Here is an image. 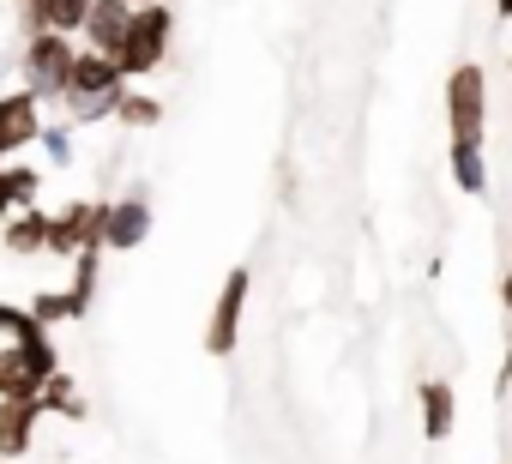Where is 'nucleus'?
I'll use <instances>...</instances> for the list:
<instances>
[{"instance_id": "f257e3e1", "label": "nucleus", "mask_w": 512, "mask_h": 464, "mask_svg": "<svg viewBox=\"0 0 512 464\" xmlns=\"http://www.w3.org/2000/svg\"><path fill=\"white\" fill-rule=\"evenodd\" d=\"M121 91H127V73L115 67V55L79 49V55H73V73H67V91H61L67 121H73V127L109 121V115H115V103H121Z\"/></svg>"}, {"instance_id": "f03ea898", "label": "nucleus", "mask_w": 512, "mask_h": 464, "mask_svg": "<svg viewBox=\"0 0 512 464\" xmlns=\"http://www.w3.org/2000/svg\"><path fill=\"white\" fill-rule=\"evenodd\" d=\"M169 37H175L169 0H163V7H133V19H127V31H121V43H115V67L127 73V85H133V79H151V73L169 61Z\"/></svg>"}, {"instance_id": "7ed1b4c3", "label": "nucleus", "mask_w": 512, "mask_h": 464, "mask_svg": "<svg viewBox=\"0 0 512 464\" xmlns=\"http://www.w3.org/2000/svg\"><path fill=\"white\" fill-rule=\"evenodd\" d=\"M73 55H79V37H61V31H31L25 37V55H19V79L37 103H61L67 91V73H73Z\"/></svg>"}, {"instance_id": "20e7f679", "label": "nucleus", "mask_w": 512, "mask_h": 464, "mask_svg": "<svg viewBox=\"0 0 512 464\" xmlns=\"http://www.w3.org/2000/svg\"><path fill=\"white\" fill-rule=\"evenodd\" d=\"M446 127L458 145H482L488 133V73L476 61H458L446 73Z\"/></svg>"}, {"instance_id": "39448f33", "label": "nucleus", "mask_w": 512, "mask_h": 464, "mask_svg": "<svg viewBox=\"0 0 512 464\" xmlns=\"http://www.w3.org/2000/svg\"><path fill=\"white\" fill-rule=\"evenodd\" d=\"M103 205L109 199H73L61 211H49V260H73V254H103Z\"/></svg>"}, {"instance_id": "423d86ee", "label": "nucleus", "mask_w": 512, "mask_h": 464, "mask_svg": "<svg viewBox=\"0 0 512 464\" xmlns=\"http://www.w3.org/2000/svg\"><path fill=\"white\" fill-rule=\"evenodd\" d=\"M247 296H253V272H247V266H229V272H223V290H217V302H211V320H205V356H235Z\"/></svg>"}, {"instance_id": "0eeeda50", "label": "nucleus", "mask_w": 512, "mask_h": 464, "mask_svg": "<svg viewBox=\"0 0 512 464\" xmlns=\"http://www.w3.org/2000/svg\"><path fill=\"white\" fill-rule=\"evenodd\" d=\"M61 368L55 338L49 344H0V398H37V386Z\"/></svg>"}, {"instance_id": "6e6552de", "label": "nucleus", "mask_w": 512, "mask_h": 464, "mask_svg": "<svg viewBox=\"0 0 512 464\" xmlns=\"http://www.w3.org/2000/svg\"><path fill=\"white\" fill-rule=\"evenodd\" d=\"M145 236H151V199H145V187H133V193H121V199L103 205V254H133Z\"/></svg>"}, {"instance_id": "1a4fd4ad", "label": "nucleus", "mask_w": 512, "mask_h": 464, "mask_svg": "<svg viewBox=\"0 0 512 464\" xmlns=\"http://www.w3.org/2000/svg\"><path fill=\"white\" fill-rule=\"evenodd\" d=\"M37 133H43V103L25 85L0 97V163L13 151H25V145H37Z\"/></svg>"}, {"instance_id": "9d476101", "label": "nucleus", "mask_w": 512, "mask_h": 464, "mask_svg": "<svg viewBox=\"0 0 512 464\" xmlns=\"http://www.w3.org/2000/svg\"><path fill=\"white\" fill-rule=\"evenodd\" d=\"M43 404L37 398H0V458H25L37 440Z\"/></svg>"}, {"instance_id": "9b49d317", "label": "nucleus", "mask_w": 512, "mask_h": 464, "mask_svg": "<svg viewBox=\"0 0 512 464\" xmlns=\"http://www.w3.org/2000/svg\"><path fill=\"white\" fill-rule=\"evenodd\" d=\"M127 19H133V7H127V0H91V13H85V25H79V49L115 55V43H121Z\"/></svg>"}, {"instance_id": "f8f14e48", "label": "nucleus", "mask_w": 512, "mask_h": 464, "mask_svg": "<svg viewBox=\"0 0 512 464\" xmlns=\"http://www.w3.org/2000/svg\"><path fill=\"white\" fill-rule=\"evenodd\" d=\"M19 13H25V37H31V31L79 37V25H85V13H91V0H19Z\"/></svg>"}, {"instance_id": "ddd939ff", "label": "nucleus", "mask_w": 512, "mask_h": 464, "mask_svg": "<svg viewBox=\"0 0 512 464\" xmlns=\"http://www.w3.org/2000/svg\"><path fill=\"white\" fill-rule=\"evenodd\" d=\"M416 398H422V434L434 446L452 440V428H458V392H452V380H422Z\"/></svg>"}, {"instance_id": "4468645a", "label": "nucleus", "mask_w": 512, "mask_h": 464, "mask_svg": "<svg viewBox=\"0 0 512 464\" xmlns=\"http://www.w3.org/2000/svg\"><path fill=\"white\" fill-rule=\"evenodd\" d=\"M43 242H49V211L43 205H25V211H13L7 223H0V248L19 254V260L43 254Z\"/></svg>"}, {"instance_id": "2eb2a0df", "label": "nucleus", "mask_w": 512, "mask_h": 464, "mask_svg": "<svg viewBox=\"0 0 512 464\" xmlns=\"http://www.w3.org/2000/svg\"><path fill=\"white\" fill-rule=\"evenodd\" d=\"M446 163H452L458 193H470V199H482V193H488V163H482V145H458V139H452Z\"/></svg>"}, {"instance_id": "dca6fc26", "label": "nucleus", "mask_w": 512, "mask_h": 464, "mask_svg": "<svg viewBox=\"0 0 512 464\" xmlns=\"http://www.w3.org/2000/svg\"><path fill=\"white\" fill-rule=\"evenodd\" d=\"M37 404H43V410H55V416H73V422H85V398H79V380H73L67 368H55V374L37 386Z\"/></svg>"}, {"instance_id": "f3484780", "label": "nucleus", "mask_w": 512, "mask_h": 464, "mask_svg": "<svg viewBox=\"0 0 512 464\" xmlns=\"http://www.w3.org/2000/svg\"><path fill=\"white\" fill-rule=\"evenodd\" d=\"M0 338L7 344H49V326H37V314L25 302H0Z\"/></svg>"}, {"instance_id": "a211bd4d", "label": "nucleus", "mask_w": 512, "mask_h": 464, "mask_svg": "<svg viewBox=\"0 0 512 464\" xmlns=\"http://www.w3.org/2000/svg\"><path fill=\"white\" fill-rule=\"evenodd\" d=\"M25 308L37 314V326H61V320H85V314H91V308L73 302V290H37Z\"/></svg>"}, {"instance_id": "6ab92c4d", "label": "nucleus", "mask_w": 512, "mask_h": 464, "mask_svg": "<svg viewBox=\"0 0 512 464\" xmlns=\"http://www.w3.org/2000/svg\"><path fill=\"white\" fill-rule=\"evenodd\" d=\"M0 187H7V205H13V211H25V205H37V193H43V175H37L31 163H0Z\"/></svg>"}, {"instance_id": "aec40b11", "label": "nucleus", "mask_w": 512, "mask_h": 464, "mask_svg": "<svg viewBox=\"0 0 512 464\" xmlns=\"http://www.w3.org/2000/svg\"><path fill=\"white\" fill-rule=\"evenodd\" d=\"M109 121H121V127H157V121H163V103H157L151 91H133V85H127Z\"/></svg>"}, {"instance_id": "412c9836", "label": "nucleus", "mask_w": 512, "mask_h": 464, "mask_svg": "<svg viewBox=\"0 0 512 464\" xmlns=\"http://www.w3.org/2000/svg\"><path fill=\"white\" fill-rule=\"evenodd\" d=\"M97 272H103V254H73V302L79 308H91V296H97Z\"/></svg>"}, {"instance_id": "4be33fe9", "label": "nucleus", "mask_w": 512, "mask_h": 464, "mask_svg": "<svg viewBox=\"0 0 512 464\" xmlns=\"http://www.w3.org/2000/svg\"><path fill=\"white\" fill-rule=\"evenodd\" d=\"M37 145L49 151V163H73V121H43Z\"/></svg>"}, {"instance_id": "5701e85b", "label": "nucleus", "mask_w": 512, "mask_h": 464, "mask_svg": "<svg viewBox=\"0 0 512 464\" xmlns=\"http://www.w3.org/2000/svg\"><path fill=\"white\" fill-rule=\"evenodd\" d=\"M500 302H506V314H512V266H506V278H500Z\"/></svg>"}, {"instance_id": "b1692460", "label": "nucleus", "mask_w": 512, "mask_h": 464, "mask_svg": "<svg viewBox=\"0 0 512 464\" xmlns=\"http://www.w3.org/2000/svg\"><path fill=\"white\" fill-rule=\"evenodd\" d=\"M500 392H512V350H506V368H500Z\"/></svg>"}, {"instance_id": "393cba45", "label": "nucleus", "mask_w": 512, "mask_h": 464, "mask_svg": "<svg viewBox=\"0 0 512 464\" xmlns=\"http://www.w3.org/2000/svg\"><path fill=\"white\" fill-rule=\"evenodd\" d=\"M494 19H512V0H494Z\"/></svg>"}, {"instance_id": "a878e982", "label": "nucleus", "mask_w": 512, "mask_h": 464, "mask_svg": "<svg viewBox=\"0 0 512 464\" xmlns=\"http://www.w3.org/2000/svg\"><path fill=\"white\" fill-rule=\"evenodd\" d=\"M13 217V205H7V187H0V223H7Z\"/></svg>"}, {"instance_id": "bb28decb", "label": "nucleus", "mask_w": 512, "mask_h": 464, "mask_svg": "<svg viewBox=\"0 0 512 464\" xmlns=\"http://www.w3.org/2000/svg\"><path fill=\"white\" fill-rule=\"evenodd\" d=\"M127 7H163V0H127Z\"/></svg>"}]
</instances>
